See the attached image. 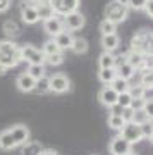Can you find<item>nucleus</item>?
I'll list each match as a JSON object with an SVG mask.
<instances>
[{
	"label": "nucleus",
	"instance_id": "12",
	"mask_svg": "<svg viewBox=\"0 0 153 155\" xmlns=\"http://www.w3.org/2000/svg\"><path fill=\"white\" fill-rule=\"evenodd\" d=\"M117 97H119V93H115V90L110 86V84H103L102 86V90H100L98 93V100L102 105H105L107 109L109 107H112L114 104H117Z\"/></svg>",
	"mask_w": 153,
	"mask_h": 155
},
{
	"label": "nucleus",
	"instance_id": "45",
	"mask_svg": "<svg viewBox=\"0 0 153 155\" xmlns=\"http://www.w3.org/2000/svg\"><path fill=\"white\" fill-rule=\"evenodd\" d=\"M126 155H138V153H134V152L131 150V152H129V153H126Z\"/></svg>",
	"mask_w": 153,
	"mask_h": 155
},
{
	"label": "nucleus",
	"instance_id": "34",
	"mask_svg": "<svg viewBox=\"0 0 153 155\" xmlns=\"http://www.w3.org/2000/svg\"><path fill=\"white\" fill-rule=\"evenodd\" d=\"M45 62H48L50 66H60V64H64V52H59V54L45 57Z\"/></svg>",
	"mask_w": 153,
	"mask_h": 155
},
{
	"label": "nucleus",
	"instance_id": "25",
	"mask_svg": "<svg viewBox=\"0 0 153 155\" xmlns=\"http://www.w3.org/2000/svg\"><path fill=\"white\" fill-rule=\"evenodd\" d=\"M34 91H38V93H50V76H41L36 79V83H34Z\"/></svg>",
	"mask_w": 153,
	"mask_h": 155
},
{
	"label": "nucleus",
	"instance_id": "4",
	"mask_svg": "<svg viewBox=\"0 0 153 155\" xmlns=\"http://www.w3.org/2000/svg\"><path fill=\"white\" fill-rule=\"evenodd\" d=\"M48 4L55 16L64 17L67 14H71V12L79 11L81 0H48Z\"/></svg>",
	"mask_w": 153,
	"mask_h": 155
},
{
	"label": "nucleus",
	"instance_id": "7",
	"mask_svg": "<svg viewBox=\"0 0 153 155\" xmlns=\"http://www.w3.org/2000/svg\"><path fill=\"white\" fill-rule=\"evenodd\" d=\"M71 90V79L67 78V74L64 72H57L50 78V91H54L57 95L67 93Z\"/></svg>",
	"mask_w": 153,
	"mask_h": 155
},
{
	"label": "nucleus",
	"instance_id": "10",
	"mask_svg": "<svg viewBox=\"0 0 153 155\" xmlns=\"http://www.w3.org/2000/svg\"><path fill=\"white\" fill-rule=\"evenodd\" d=\"M9 133H11L16 147H22L24 143H28L29 141V136H31L29 127L24 126V124H14L12 127H9Z\"/></svg>",
	"mask_w": 153,
	"mask_h": 155
},
{
	"label": "nucleus",
	"instance_id": "29",
	"mask_svg": "<svg viewBox=\"0 0 153 155\" xmlns=\"http://www.w3.org/2000/svg\"><path fill=\"white\" fill-rule=\"evenodd\" d=\"M41 52H43V55L45 57H48V55H54V54H59V52H62V50L59 48V45L54 41V38L52 40H47L43 43V47H41Z\"/></svg>",
	"mask_w": 153,
	"mask_h": 155
},
{
	"label": "nucleus",
	"instance_id": "41",
	"mask_svg": "<svg viewBox=\"0 0 153 155\" xmlns=\"http://www.w3.org/2000/svg\"><path fill=\"white\" fill-rule=\"evenodd\" d=\"M11 9V0H0V14H4Z\"/></svg>",
	"mask_w": 153,
	"mask_h": 155
},
{
	"label": "nucleus",
	"instance_id": "20",
	"mask_svg": "<svg viewBox=\"0 0 153 155\" xmlns=\"http://www.w3.org/2000/svg\"><path fill=\"white\" fill-rule=\"evenodd\" d=\"M88 48H90V45H88V40L86 38H81V36H77V38L72 40V45H71V50L76 54V55H83V54H86Z\"/></svg>",
	"mask_w": 153,
	"mask_h": 155
},
{
	"label": "nucleus",
	"instance_id": "43",
	"mask_svg": "<svg viewBox=\"0 0 153 155\" xmlns=\"http://www.w3.org/2000/svg\"><path fill=\"white\" fill-rule=\"evenodd\" d=\"M40 155H59V153H57L55 150H52V148H43Z\"/></svg>",
	"mask_w": 153,
	"mask_h": 155
},
{
	"label": "nucleus",
	"instance_id": "36",
	"mask_svg": "<svg viewBox=\"0 0 153 155\" xmlns=\"http://www.w3.org/2000/svg\"><path fill=\"white\" fill-rule=\"evenodd\" d=\"M141 127V133H143V138H148V140H151L153 136V126H151V122H145Z\"/></svg>",
	"mask_w": 153,
	"mask_h": 155
},
{
	"label": "nucleus",
	"instance_id": "32",
	"mask_svg": "<svg viewBox=\"0 0 153 155\" xmlns=\"http://www.w3.org/2000/svg\"><path fill=\"white\" fill-rule=\"evenodd\" d=\"M100 31H102V35H114L117 31V24H114L109 19H103L100 22Z\"/></svg>",
	"mask_w": 153,
	"mask_h": 155
},
{
	"label": "nucleus",
	"instance_id": "8",
	"mask_svg": "<svg viewBox=\"0 0 153 155\" xmlns=\"http://www.w3.org/2000/svg\"><path fill=\"white\" fill-rule=\"evenodd\" d=\"M62 22H64V29L72 33V31H77V29L84 28L86 17H84V14L76 11V12H71V14H67V16L62 17Z\"/></svg>",
	"mask_w": 153,
	"mask_h": 155
},
{
	"label": "nucleus",
	"instance_id": "1",
	"mask_svg": "<svg viewBox=\"0 0 153 155\" xmlns=\"http://www.w3.org/2000/svg\"><path fill=\"white\" fill-rule=\"evenodd\" d=\"M21 64V47L12 40H0V66L14 69Z\"/></svg>",
	"mask_w": 153,
	"mask_h": 155
},
{
	"label": "nucleus",
	"instance_id": "42",
	"mask_svg": "<svg viewBox=\"0 0 153 155\" xmlns=\"http://www.w3.org/2000/svg\"><path fill=\"white\" fill-rule=\"evenodd\" d=\"M143 11L146 12V16H148V17H151V16H153V0H148Z\"/></svg>",
	"mask_w": 153,
	"mask_h": 155
},
{
	"label": "nucleus",
	"instance_id": "33",
	"mask_svg": "<svg viewBox=\"0 0 153 155\" xmlns=\"http://www.w3.org/2000/svg\"><path fill=\"white\" fill-rule=\"evenodd\" d=\"M131 102H132V97H131L129 91L119 93V97H117V104H119L122 109H129V107H131Z\"/></svg>",
	"mask_w": 153,
	"mask_h": 155
},
{
	"label": "nucleus",
	"instance_id": "14",
	"mask_svg": "<svg viewBox=\"0 0 153 155\" xmlns=\"http://www.w3.org/2000/svg\"><path fill=\"white\" fill-rule=\"evenodd\" d=\"M146 57L148 55H143L141 52H136V50H129L126 54V61L127 64H131L136 71H139L141 67H146ZM151 69V67H150Z\"/></svg>",
	"mask_w": 153,
	"mask_h": 155
},
{
	"label": "nucleus",
	"instance_id": "26",
	"mask_svg": "<svg viewBox=\"0 0 153 155\" xmlns=\"http://www.w3.org/2000/svg\"><path fill=\"white\" fill-rule=\"evenodd\" d=\"M110 86H112V88L115 90V93H124V91H129V88H131V83L117 76V78L114 79V81L110 83Z\"/></svg>",
	"mask_w": 153,
	"mask_h": 155
},
{
	"label": "nucleus",
	"instance_id": "37",
	"mask_svg": "<svg viewBox=\"0 0 153 155\" xmlns=\"http://www.w3.org/2000/svg\"><path fill=\"white\" fill-rule=\"evenodd\" d=\"M143 86L141 84H138V86H132L131 84V88H129V93H131L132 98H141V95H143Z\"/></svg>",
	"mask_w": 153,
	"mask_h": 155
},
{
	"label": "nucleus",
	"instance_id": "23",
	"mask_svg": "<svg viewBox=\"0 0 153 155\" xmlns=\"http://www.w3.org/2000/svg\"><path fill=\"white\" fill-rule=\"evenodd\" d=\"M98 66H100V69H114L115 55L110 54V52H103V54L98 57Z\"/></svg>",
	"mask_w": 153,
	"mask_h": 155
},
{
	"label": "nucleus",
	"instance_id": "24",
	"mask_svg": "<svg viewBox=\"0 0 153 155\" xmlns=\"http://www.w3.org/2000/svg\"><path fill=\"white\" fill-rule=\"evenodd\" d=\"M34 9H36V14H38V19H40V21H45V19H48V17L55 16L48 2H45V4H38Z\"/></svg>",
	"mask_w": 153,
	"mask_h": 155
},
{
	"label": "nucleus",
	"instance_id": "2",
	"mask_svg": "<svg viewBox=\"0 0 153 155\" xmlns=\"http://www.w3.org/2000/svg\"><path fill=\"white\" fill-rule=\"evenodd\" d=\"M103 14L105 19L112 21L114 24H119V22H124L129 17V9H127V5L120 4L119 0H112V2L107 4Z\"/></svg>",
	"mask_w": 153,
	"mask_h": 155
},
{
	"label": "nucleus",
	"instance_id": "16",
	"mask_svg": "<svg viewBox=\"0 0 153 155\" xmlns=\"http://www.w3.org/2000/svg\"><path fill=\"white\" fill-rule=\"evenodd\" d=\"M120 45V38L119 35L114 33V35H102V47H103V52H110L114 54L115 50L119 48Z\"/></svg>",
	"mask_w": 153,
	"mask_h": 155
},
{
	"label": "nucleus",
	"instance_id": "15",
	"mask_svg": "<svg viewBox=\"0 0 153 155\" xmlns=\"http://www.w3.org/2000/svg\"><path fill=\"white\" fill-rule=\"evenodd\" d=\"M21 19L22 22H26V24H36L40 21L38 19V14H36V9L33 5H29V4H22L21 5Z\"/></svg>",
	"mask_w": 153,
	"mask_h": 155
},
{
	"label": "nucleus",
	"instance_id": "17",
	"mask_svg": "<svg viewBox=\"0 0 153 155\" xmlns=\"http://www.w3.org/2000/svg\"><path fill=\"white\" fill-rule=\"evenodd\" d=\"M72 40H74V36H72V33L71 31H62V33H59L57 36L54 38V41L57 45H59V48L64 52V50H67V48H71V45H72Z\"/></svg>",
	"mask_w": 153,
	"mask_h": 155
},
{
	"label": "nucleus",
	"instance_id": "19",
	"mask_svg": "<svg viewBox=\"0 0 153 155\" xmlns=\"http://www.w3.org/2000/svg\"><path fill=\"white\" fill-rule=\"evenodd\" d=\"M41 150H43V147L40 141H28L21 147V155H40Z\"/></svg>",
	"mask_w": 153,
	"mask_h": 155
},
{
	"label": "nucleus",
	"instance_id": "21",
	"mask_svg": "<svg viewBox=\"0 0 153 155\" xmlns=\"http://www.w3.org/2000/svg\"><path fill=\"white\" fill-rule=\"evenodd\" d=\"M2 29H4V33H5L9 38H16V36H19V33H21V28H19V24H17L14 19H9V21L4 22Z\"/></svg>",
	"mask_w": 153,
	"mask_h": 155
},
{
	"label": "nucleus",
	"instance_id": "9",
	"mask_svg": "<svg viewBox=\"0 0 153 155\" xmlns=\"http://www.w3.org/2000/svg\"><path fill=\"white\" fill-rule=\"evenodd\" d=\"M131 150H132V145L129 143V141H126L120 134L114 136V138L110 140V143H109L110 155H126V153H129Z\"/></svg>",
	"mask_w": 153,
	"mask_h": 155
},
{
	"label": "nucleus",
	"instance_id": "3",
	"mask_svg": "<svg viewBox=\"0 0 153 155\" xmlns=\"http://www.w3.org/2000/svg\"><path fill=\"white\" fill-rule=\"evenodd\" d=\"M131 50L141 52L143 55H151V33L143 29L131 38Z\"/></svg>",
	"mask_w": 153,
	"mask_h": 155
},
{
	"label": "nucleus",
	"instance_id": "38",
	"mask_svg": "<svg viewBox=\"0 0 153 155\" xmlns=\"http://www.w3.org/2000/svg\"><path fill=\"white\" fill-rule=\"evenodd\" d=\"M143 107H145V100H143V98H132L131 107H129V109L134 112V110H141Z\"/></svg>",
	"mask_w": 153,
	"mask_h": 155
},
{
	"label": "nucleus",
	"instance_id": "13",
	"mask_svg": "<svg viewBox=\"0 0 153 155\" xmlns=\"http://www.w3.org/2000/svg\"><path fill=\"white\" fill-rule=\"evenodd\" d=\"M34 83H36V79H33L28 72L19 74L17 79H16V86L19 88V91H22V93H31V91H34Z\"/></svg>",
	"mask_w": 153,
	"mask_h": 155
},
{
	"label": "nucleus",
	"instance_id": "27",
	"mask_svg": "<svg viewBox=\"0 0 153 155\" xmlns=\"http://www.w3.org/2000/svg\"><path fill=\"white\" fill-rule=\"evenodd\" d=\"M115 78H117L115 69H100L98 72V79L102 81V84H110Z\"/></svg>",
	"mask_w": 153,
	"mask_h": 155
},
{
	"label": "nucleus",
	"instance_id": "35",
	"mask_svg": "<svg viewBox=\"0 0 153 155\" xmlns=\"http://www.w3.org/2000/svg\"><path fill=\"white\" fill-rule=\"evenodd\" d=\"M146 2L148 0H127V9H129V11H143V9H145V5H146Z\"/></svg>",
	"mask_w": 153,
	"mask_h": 155
},
{
	"label": "nucleus",
	"instance_id": "11",
	"mask_svg": "<svg viewBox=\"0 0 153 155\" xmlns=\"http://www.w3.org/2000/svg\"><path fill=\"white\" fill-rule=\"evenodd\" d=\"M43 31L48 35V36H52V38H55L59 33H62V31H64L62 17L60 16H52V17H48V19H45L43 21Z\"/></svg>",
	"mask_w": 153,
	"mask_h": 155
},
{
	"label": "nucleus",
	"instance_id": "22",
	"mask_svg": "<svg viewBox=\"0 0 153 155\" xmlns=\"http://www.w3.org/2000/svg\"><path fill=\"white\" fill-rule=\"evenodd\" d=\"M14 148H17V147H16V143H14V140H12L11 133H9V129L2 131V133H0V150L9 152V150H14Z\"/></svg>",
	"mask_w": 153,
	"mask_h": 155
},
{
	"label": "nucleus",
	"instance_id": "44",
	"mask_svg": "<svg viewBox=\"0 0 153 155\" xmlns=\"http://www.w3.org/2000/svg\"><path fill=\"white\" fill-rule=\"evenodd\" d=\"M5 71H7L5 67H2V66H0V76H4V74H5Z\"/></svg>",
	"mask_w": 153,
	"mask_h": 155
},
{
	"label": "nucleus",
	"instance_id": "39",
	"mask_svg": "<svg viewBox=\"0 0 153 155\" xmlns=\"http://www.w3.org/2000/svg\"><path fill=\"white\" fill-rule=\"evenodd\" d=\"M109 110H110V116H122L124 114V109L119 104H114L112 107H109Z\"/></svg>",
	"mask_w": 153,
	"mask_h": 155
},
{
	"label": "nucleus",
	"instance_id": "40",
	"mask_svg": "<svg viewBox=\"0 0 153 155\" xmlns=\"http://www.w3.org/2000/svg\"><path fill=\"white\" fill-rule=\"evenodd\" d=\"M145 114L150 117H153V100H145V107H143Z\"/></svg>",
	"mask_w": 153,
	"mask_h": 155
},
{
	"label": "nucleus",
	"instance_id": "18",
	"mask_svg": "<svg viewBox=\"0 0 153 155\" xmlns=\"http://www.w3.org/2000/svg\"><path fill=\"white\" fill-rule=\"evenodd\" d=\"M115 72H117V76H119V78L126 79V81H131L132 78L136 76V69H134L131 64H127V61L122 62L120 66L115 67Z\"/></svg>",
	"mask_w": 153,
	"mask_h": 155
},
{
	"label": "nucleus",
	"instance_id": "6",
	"mask_svg": "<svg viewBox=\"0 0 153 155\" xmlns=\"http://www.w3.org/2000/svg\"><path fill=\"white\" fill-rule=\"evenodd\" d=\"M119 134L126 140V141H129L131 145H136V143H139L141 140H145L143 138V133H141V127L138 126V124H134V122H131V121H127L126 124L122 126Z\"/></svg>",
	"mask_w": 153,
	"mask_h": 155
},
{
	"label": "nucleus",
	"instance_id": "5",
	"mask_svg": "<svg viewBox=\"0 0 153 155\" xmlns=\"http://www.w3.org/2000/svg\"><path fill=\"white\" fill-rule=\"evenodd\" d=\"M21 62H28V66H31V64H45V55L40 48L28 43L21 47Z\"/></svg>",
	"mask_w": 153,
	"mask_h": 155
},
{
	"label": "nucleus",
	"instance_id": "28",
	"mask_svg": "<svg viewBox=\"0 0 153 155\" xmlns=\"http://www.w3.org/2000/svg\"><path fill=\"white\" fill-rule=\"evenodd\" d=\"M26 72L33 78V79H38V78H41V76L47 74V71H45V64H31V66H28Z\"/></svg>",
	"mask_w": 153,
	"mask_h": 155
},
{
	"label": "nucleus",
	"instance_id": "30",
	"mask_svg": "<svg viewBox=\"0 0 153 155\" xmlns=\"http://www.w3.org/2000/svg\"><path fill=\"white\" fill-rule=\"evenodd\" d=\"M131 122H134V124H138V126H143L145 122H151V117L146 116L145 114V110H134L131 116Z\"/></svg>",
	"mask_w": 153,
	"mask_h": 155
},
{
	"label": "nucleus",
	"instance_id": "31",
	"mask_svg": "<svg viewBox=\"0 0 153 155\" xmlns=\"http://www.w3.org/2000/svg\"><path fill=\"white\" fill-rule=\"evenodd\" d=\"M124 124H126V121H124V117L122 116H109V127L110 129L120 131Z\"/></svg>",
	"mask_w": 153,
	"mask_h": 155
}]
</instances>
